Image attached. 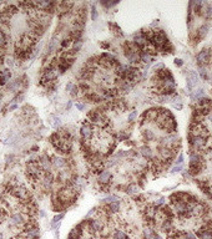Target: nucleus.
Returning <instances> with one entry per match:
<instances>
[{
  "label": "nucleus",
  "mask_w": 212,
  "mask_h": 239,
  "mask_svg": "<svg viewBox=\"0 0 212 239\" xmlns=\"http://www.w3.org/2000/svg\"><path fill=\"white\" fill-rule=\"evenodd\" d=\"M80 133H81V137L85 142H89L90 139L94 138V125L90 122H85L82 125L81 130H80Z\"/></svg>",
  "instance_id": "f257e3e1"
},
{
  "label": "nucleus",
  "mask_w": 212,
  "mask_h": 239,
  "mask_svg": "<svg viewBox=\"0 0 212 239\" xmlns=\"http://www.w3.org/2000/svg\"><path fill=\"white\" fill-rule=\"evenodd\" d=\"M197 64L200 65V67L202 66V65H206L207 62H210L211 60H212V54H211V51L208 49H204V50H201L199 54H197Z\"/></svg>",
  "instance_id": "f03ea898"
},
{
  "label": "nucleus",
  "mask_w": 212,
  "mask_h": 239,
  "mask_svg": "<svg viewBox=\"0 0 212 239\" xmlns=\"http://www.w3.org/2000/svg\"><path fill=\"white\" fill-rule=\"evenodd\" d=\"M158 114H160V110H157V109H150V110H147L144 114V121H156V118H157V116H158Z\"/></svg>",
  "instance_id": "7ed1b4c3"
},
{
  "label": "nucleus",
  "mask_w": 212,
  "mask_h": 239,
  "mask_svg": "<svg viewBox=\"0 0 212 239\" xmlns=\"http://www.w3.org/2000/svg\"><path fill=\"white\" fill-rule=\"evenodd\" d=\"M10 223L13 226H21V224H25V219H24V215L21 213H14L10 218Z\"/></svg>",
  "instance_id": "20e7f679"
},
{
  "label": "nucleus",
  "mask_w": 212,
  "mask_h": 239,
  "mask_svg": "<svg viewBox=\"0 0 212 239\" xmlns=\"http://www.w3.org/2000/svg\"><path fill=\"white\" fill-rule=\"evenodd\" d=\"M110 179H111V173L109 171H102L100 173L99 181H100L101 183H107V182H110Z\"/></svg>",
  "instance_id": "39448f33"
},
{
  "label": "nucleus",
  "mask_w": 212,
  "mask_h": 239,
  "mask_svg": "<svg viewBox=\"0 0 212 239\" xmlns=\"http://www.w3.org/2000/svg\"><path fill=\"white\" fill-rule=\"evenodd\" d=\"M53 163H54V166H55V167H58V168H63V167L66 166V159L60 158V157H56V158H54Z\"/></svg>",
  "instance_id": "423d86ee"
},
{
  "label": "nucleus",
  "mask_w": 212,
  "mask_h": 239,
  "mask_svg": "<svg viewBox=\"0 0 212 239\" xmlns=\"http://www.w3.org/2000/svg\"><path fill=\"white\" fill-rule=\"evenodd\" d=\"M114 239H129L127 234L122 231H115L114 232Z\"/></svg>",
  "instance_id": "0eeeda50"
},
{
  "label": "nucleus",
  "mask_w": 212,
  "mask_h": 239,
  "mask_svg": "<svg viewBox=\"0 0 212 239\" xmlns=\"http://www.w3.org/2000/svg\"><path fill=\"white\" fill-rule=\"evenodd\" d=\"M126 192H127L129 194H135V193H137V186L134 184V183H132V184H130V186L126 188Z\"/></svg>",
  "instance_id": "6e6552de"
},
{
  "label": "nucleus",
  "mask_w": 212,
  "mask_h": 239,
  "mask_svg": "<svg viewBox=\"0 0 212 239\" xmlns=\"http://www.w3.org/2000/svg\"><path fill=\"white\" fill-rule=\"evenodd\" d=\"M141 152H142L144 157H146V158H152V152H151V149H150L149 147H144L142 149H141Z\"/></svg>",
  "instance_id": "1a4fd4ad"
},
{
  "label": "nucleus",
  "mask_w": 212,
  "mask_h": 239,
  "mask_svg": "<svg viewBox=\"0 0 212 239\" xmlns=\"http://www.w3.org/2000/svg\"><path fill=\"white\" fill-rule=\"evenodd\" d=\"M144 136L146 137V139H149V141H154V139H155V135L150 130H146L144 132Z\"/></svg>",
  "instance_id": "9d476101"
},
{
  "label": "nucleus",
  "mask_w": 212,
  "mask_h": 239,
  "mask_svg": "<svg viewBox=\"0 0 212 239\" xmlns=\"http://www.w3.org/2000/svg\"><path fill=\"white\" fill-rule=\"evenodd\" d=\"M81 46H82V40L81 39L75 40V43H74V51H75V53L81 49Z\"/></svg>",
  "instance_id": "9b49d317"
},
{
  "label": "nucleus",
  "mask_w": 212,
  "mask_h": 239,
  "mask_svg": "<svg viewBox=\"0 0 212 239\" xmlns=\"http://www.w3.org/2000/svg\"><path fill=\"white\" fill-rule=\"evenodd\" d=\"M190 80L194 83H197V82H199V75H197L195 71H191L190 72Z\"/></svg>",
  "instance_id": "f8f14e48"
},
{
  "label": "nucleus",
  "mask_w": 212,
  "mask_h": 239,
  "mask_svg": "<svg viewBox=\"0 0 212 239\" xmlns=\"http://www.w3.org/2000/svg\"><path fill=\"white\" fill-rule=\"evenodd\" d=\"M55 48H56V39H53V40H51V43H50V45H49L48 54H51V53H53Z\"/></svg>",
  "instance_id": "ddd939ff"
},
{
  "label": "nucleus",
  "mask_w": 212,
  "mask_h": 239,
  "mask_svg": "<svg viewBox=\"0 0 212 239\" xmlns=\"http://www.w3.org/2000/svg\"><path fill=\"white\" fill-rule=\"evenodd\" d=\"M63 218H64V213H60V214H58V215H55L54 219H53V223H51V224L54 226V224H56V223H60V221H61Z\"/></svg>",
  "instance_id": "4468645a"
},
{
  "label": "nucleus",
  "mask_w": 212,
  "mask_h": 239,
  "mask_svg": "<svg viewBox=\"0 0 212 239\" xmlns=\"http://www.w3.org/2000/svg\"><path fill=\"white\" fill-rule=\"evenodd\" d=\"M110 208H111L112 212H117V210L120 209V203L119 202H112L110 204Z\"/></svg>",
  "instance_id": "2eb2a0df"
},
{
  "label": "nucleus",
  "mask_w": 212,
  "mask_h": 239,
  "mask_svg": "<svg viewBox=\"0 0 212 239\" xmlns=\"http://www.w3.org/2000/svg\"><path fill=\"white\" fill-rule=\"evenodd\" d=\"M205 14H206V16H207V18H210V16L212 15V4H208V5H206V11H205Z\"/></svg>",
  "instance_id": "dca6fc26"
},
{
  "label": "nucleus",
  "mask_w": 212,
  "mask_h": 239,
  "mask_svg": "<svg viewBox=\"0 0 212 239\" xmlns=\"http://www.w3.org/2000/svg\"><path fill=\"white\" fill-rule=\"evenodd\" d=\"M5 45H6V39H5V36H4V34H0V48H4Z\"/></svg>",
  "instance_id": "f3484780"
},
{
  "label": "nucleus",
  "mask_w": 212,
  "mask_h": 239,
  "mask_svg": "<svg viewBox=\"0 0 212 239\" xmlns=\"http://www.w3.org/2000/svg\"><path fill=\"white\" fill-rule=\"evenodd\" d=\"M77 92H79V87L77 86H74L73 88H71V91H70V95H71L73 97H75L77 95Z\"/></svg>",
  "instance_id": "a211bd4d"
},
{
  "label": "nucleus",
  "mask_w": 212,
  "mask_h": 239,
  "mask_svg": "<svg viewBox=\"0 0 212 239\" xmlns=\"http://www.w3.org/2000/svg\"><path fill=\"white\" fill-rule=\"evenodd\" d=\"M136 116H137V112H136V111H132V112H131L130 116H129V121H130V122H132V121L136 118Z\"/></svg>",
  "instance_id": "6ab92c4d"
},
{
  "label": "nucleus",
  "mask_w": 212,
  "mask_h": 239,
  "mask_svg": "<svg viewBox=\"0 0 212 239\" xmlns=\"http://www.w3.org/2000/svg\"><path fill=\"white\" fill-rule=\"evenodd\" d=\"M96 18H97L96 9H95V8H92V9H91V19H92V20H96Z\"/></svg>",
  "instance_id": "aec40b11"
},
{
  "label": "nucleus",
  "mask_w": 212,
  "mask_h": 239,
  "mask_svg": "<svg viewBox=\"0 0 212 239\" xmlns=\"http://www.w3.org/2000/svg\"><path fill=\"white\" fill-rule=\"evenodd\" d=\"M186 81H187V88H188V91L191 92V91H192V81L190 80V77H187Z\"/></svg>",
  "instance_id": "412c9836"
},
{
  "label": "nucleus",
  "mask_w": 212,
  "mask_h": 239,
  "mask_svg": "<svg viewBox=\"0 0 212 239\" xmlns=\"http://www.w3.org/2000/svg\"><path fill=\"white\" fill-rule=\"evenodd\" d=\"M181 170H182V166H181V165H176L175 167H173V170H172L171 172H172V173H175V172H180Z\"/></svg>",
  "instance_id": "4be33fe9"
},
{
  "label": "nucleus",
  "mask_w": 212,
  "mask_h": 239,
  "mask_svg": "<svg viewBox=\"0 0 212 239\" xmlns=\"http://www.w3.org/2000/svg\"><path fill=\"white\" fill-rule=\"evenodd\" d=\"M182 162H183V154H180L177 158V161H176V165H181Z\"/></svg>",
  "instance_id": "5701e85b"
},
{
  "label": "nucleus",
  "mask_w": 212,
  "mask_h": 239,
  "mask_svg": "<svg viewBox=\"0 0 212 239\" xmlns=\"http://www.w3.org/2000/svg\"><path fill=\"white\" fill-rule=\"evenodd\" d=\"M4 218H5V212H4V210L0 208V222H3Z\"/></svg>",
  "instance_id": "b1692460"
},
{
  "label": "nucleus",
  "mask_w": 212,
  "mask_h": 239,
  "mask_svg": "<svg viewBox=\"0 0 212 239\" xmlns=\"http://www.w3.org/2000/svg\"><path fill=\"white\" fill-rule=\"evenodd\" d=\"M202 93H204V90H202V88H200V90L196 92V98H197V100H199V98H201Z\"/></svg>",
  "instance_id": "393cba45"
},
{
  "label": "nucleus",
  "mask_w": 212,
  "mask_h": 239,
  "mask_svg": "<svg viewBox=\"0 0 212 239\" xmlns=\"http://www.w3.org/2000/svg\"><path fill=\"white\" fill-rule=\"evenodd\" d=\"M182 64H183V62H182L181 59H176V60H175V65H176V66H182Z\"/></svg>",
  "instance_id": "a878e982"
},
{
  "label": "nucleus",
  "mask_w": 212,
  "mask_h": 239,
  "mask_svg": "<svg viewBox=\"0 0 212 239\" xmlns=\"http://www.w3.org/2000/svg\"><path fill=\"white\" fill-rule=\"evenodd\" d=\"M74 87V85H73V83L71 82H68V85H66V91H71V88Z\"/></svg>",
  "instance_id": "bb28decb"
},
{
  "label": "nucleus",
  "mask_w": 212,
  "mask_h": 239,
  "mask_svg": "<svg viewBox=\"0 0 212 239\" xmlns=\"http://www.w3.org/2000/svg\"><path fill=\"white\" fill-rule=\"evenodd\" d=\"M84 107H85L84 104H76V109H79L80 111H82V110H84Z\"/></svg>",
  "instance_id": "cd10ccee"
},
{
  "label": "nucleus",
  "mask_w": 212,
  "mask_h": 239,
  "mask_svg": "<svg viewBox=\"0 0 212 239\" xmlns=\"http://www.w3.org/2000/svg\"><path fill=\"white\" fill-rule=\"evenodd\" d=\"M16 107H18V105H16V104H13L10 107H9V111H14V110L16 109Z\"/></svg>",
  "instance_id": "c85d7f7f"
},
{
  "label": "nucleus",
  "mask_w": 212,
  "mask_h": 239,
  "mask_svg": "<svg viewBox=\"0 0 212 239\" xmlns=\"http://www.w3.org/2000/svg\"><path fill=\"white\" fill-rule=\"evenodd\" d=\"M165 202V200H163V198H160L158 200H157V202H156V205H161L162 203Z\"/></svg>",
  "instance_id": "c756f323"
},
{
  "label": "nucleus",
  "mask_w": 212,
  "mask_h": 239,
  "mask_svg": "<svg viewBox=\"0 0 212 239\" xmlns=\"http://www.w3.org/2000/svg\"><path fill=\"white\" fill-rule=\"evenodd\" d=\"M71 106H73V102L69 101V102H68V106H66V110H70V109H71Z\"/></svg>",
  "instance_id": "7c9ffc66"
},
{
  "label": "nucleus",
  "mask_w": 212,
  "mask_h": 239,
  "mask_svg": "<svg viewBox=\"0 0 212 239\" xmlns=\"http://www.w3.org/2000/svg\"><path fill=\"white\" fill-rule=\"evenodd\" d=\"M40 215H41V217H44V215H45V212H44V210H41V212H40Z\"/></svg>",
  "instance_id": "2f4dec72"
},
{
  "label": "nucleus",
  "mask_w": 212,
  "mask_h": 239,
  "mask_svg": "<svg viewBox=\"0 0 212 239\" xmlns=\"http://www.w3.org/2000/svg\"><path fill=\"white\" fill-rule=\"evenodd\" d=\"M102 48H109V44H102Z\"/></svg>",
  "instance_id": "473e14b6"
},
{
  "label": "nucleus",
  "mask_w": 212,
  "mask_h": 239,
  "mask_svg": "<svg viewBox=\"0 0 212 239\" xmlns=\"http://www.w3.org/2000/svg\"><path fill=\"white\" fill-rule=\"evenodd\" d=\"M208 118H210V120H211V122H212V112H211V114H210V115H208Z\"/></svg>",
  "instance_id": "72a5a7b5"
},
{
  "label": "nucleus",
  "mask_w": 212,
  "mask_h": 239,
  "mask_svg": "<svg viewBox=\"0 0 212 239\" xmlns=\"http://www.w3.org/2000/svg\"><path fill=\"white\" fill-rule=\"evenodd\" d=\"M0 239H3V234L1 233H0Z\"/></svg>",
  "instance_id": "f704fd0d"
},
{
  "label": "nucleus",
  "mask_w": 212,
  "mask_h": 239,
  "mask_svg": "<svg viewBox=\"0 0 212 239\" xmlns=\"http://www.w3.org/2000/svg\"><path fill=\"white\" fill-rule=\"evenodd\" d=\"M0 34H3V32H1V30H0Z\"/></svg>",
  "instance_id": "c9c22d12"
},
{
  "label": "nucleus",
  "mask_w": 212,
  "mask_h": 239,
  "mask_svg": "<svg viewBox=\"0 0 212 239\" xmlns=\"http://www.w3.org/2000/svg\"><path fill=\"white\" fill-rule=\"evenodd\" d=\"M1 4H3V3H1V1H0V5H1Z\"/></svg>",
  "instance_id": "e433bc0d"
}]
</instances>
